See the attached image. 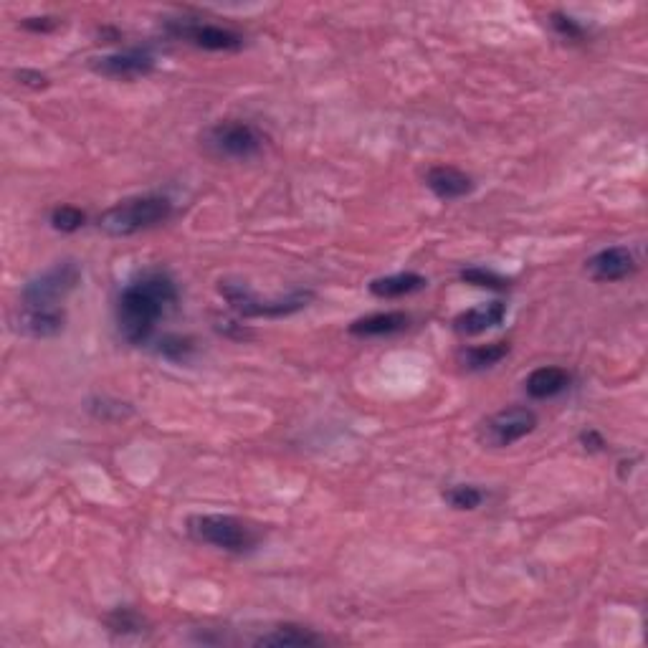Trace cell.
Wrapping results in <instances>:
<instances>
[{"label": "cell", "instance_id": "6da1fadb", "mask_svg": "<svg viewBox=\"0 0 648 648\" xmlns=\"http://www.w3.org/2000/svg\"><path fill=\"white\" fill-rule=\"evenodd\" d=\"M178 299V284L168 271H140L117 294L114 319H117L119 337L127 345H147L160 319H165L178 307Z\"/></svg>", "mask_w": 648, "mask_h": 648}, {"label": "cell", "instance_id": "7a4b0ae2", "mask_svg": "<svg viewBox=\"0 0 648 648\" xmlns=\"http://www.w3.org/2000/svg\"><path fill=\"white\" fill-rule=\"evenodd\" d=\"M170 216H173V200L168 195H132L107 208L99 216V228L112 238H127L160 226Z\"/></svg>", "mask_w": 648, "mask_h": 648}, {"label": "cell", "instance_id": "3957f363", "mask_svg": "<svg viewBox=\"0 0 648 648\" xmlns=\"http://www.w3.org/2000/svg\"><path fill=\"white\" fill-rule=\"evenodd\" d=\"M188 535L200 545L243 555L259 545V532L233 514H195L188 519Z\"/></svg>", "mask_w": 648, "mask_h": 648}, {"label": "cell", "instance_id": "277c9868", "mask_svg": "<svg viewBox=\"0 0 648 648\" xmlns=\"http://www.w3.org/2000/svg\"><path fill=\"white\" fill-rule=\"evenodd\" d=\"M218 292H221V297L226 299L228 307H231L238 317H246V319L289 317V314L299 312V309H304L314 299L312 289H299V292H292L289 297H281V299H259L249 287H246V284H243V281H231V279L218 281Z\"/></svg>", "mask_w": 648, "mask_h": 648}, {"label": "cell", "instance_id": "5b68a950", "mask_svg": "<svg viewBox=\"0 0 648 648\" xmlns=\"http://www.w3.org/2000/svg\"><path fill=\"white\" fill-rule=\"evenodd\" d=\"M200 145L216 160H251L264 147V137L243 119H221L200 135Z\"/></svg>", "mask_w": 648, "mask_h": 648}, {"label": "cell", "instance_id": "8992f818", "mask_svg": "<svg viewBox=\"0 0 648 648\" xmlns=\"http://www.w3.org/2000/svg\"><path fill=\"white\" fill-rule=\"evenodd\" d=\"M81 266L74 259H64L46 269L44 274L33 276L21 292L23 309H64L71 292L79 287Z\"/></svg>", "mask_w": 648, "mask_h": 648}, {"label": "cell", "instance_id": "52a82bcc", "mask_svg": "<svg viewBox=\"0 0 648 648\" xmlns=\"http://www.w3.org/2000/svg\"><path fill=\"white\" fill-rule=\"evenodd\" d=\"M165 31H168V36L203 51H226V54H233V51H241L243 44H246V38L238 31H233V28L198 21V18H175V21L165 23Z\"/></svg>", "mask_w": 648, "mask_h": 648}, {"label": "cell", "instance_id": "ba28073f", "mask_svg": "<svg viewBox=\"0 0 648 648\" xmlns=\"http://www.w3.org/2000/svg\"><path fill=\"white\" fill-rule=\"evenodd\" d=\"M537 428V413L524 408V405H512L504 411L494 413L486 418L479 428V441L492 449H507L512 443L522 441Z\"/></svg>", "mask_w": 648, "mask_h": 648}, {"label": "cell", "instance_id": "9c48e42d", "mask_svg": "<svg viewBox=\"0 0 648 648\" xmlns=\"http://www.w3.org/2000/svg\"><path fill=\"white\" fill-rule=\"evenodd\" d=\"M92 69L97 71V74L109 76V79H140V76H147L155 71V56L142 49L119 51V54L94 59Z\"/></svg>", "mask_w": 648, "mask_h": 648}, {"label": "cell", "instance_id": "30bf717a", "mask_svg": "<svg viewBox=\"0 0 648 648\" xmlns=\"http://www.w3.org/2000/svg\"><path fill=\"white\" fill-rule=\"evenodd\" d=\"M585 271L595 281H621L636 271V256L626 246H611L585 261Z\"/></svg>", "mask_w": 648, "mask_h": 648}, {"label": "cell", "instance_id": "8fae6325", "mask_svg": "<svg viewBox=\"0 0 648 648\" xmlns=\"http://www.w3.org/2000/svg\"><path fill=\"white\" fill-rule=\"evenodd\" d=\"M426 188L443 203L466 198L474 190V180L464 170L451 168V165H436L426 173Z\"/></svg>", "mask_w": 648, "mask_h": 648}, {"label": "cell", "instance_id": "7c38bea8", "mask_svg": "<svg viewBox=\"0 0 648 648\" xmlns=\"http://www.w3.org/2000/svg\"><path fill=\"white\" fill-rule=\"evenodd\" d=\"M66 324L64 309H23L16 317V330L33 340L56 337Z\"/></svg>", "mask_w": 648, "mask_h": 648}, {"label": "cell", "instance_id": "4fadbf2b", "mask_svg": "<svg viewBox=\"0 0 648 648\" xmlns=\"http://www.w3.org/2000/svg\"><path fill=\"white\" fill-rule=\"evenodd\" d=\"M504 317H507V304L497 299V302H486V304H479V307H471L466 309V312H461L459 317L454 319V330L464 337L481 335V332L492 330V327L502 324Z\"/></svg>", "mask_w": 648, "mask_h": 648}, {"label": "cell", "instance_id": "5bb4252c", "mask_svg": "<svg viewBox=\"0 0 648 648\" xmlns=\"http://www.w3.org/2000/svg\"><path fill=\"white\" fill-rule=\"evenodd\" d=\"M411 317L405 312H375L368 317H360L347 327L352 337H390L398 335L408 327Z\"/></svg>", "mask_w": 648, "mask_h": 648}, {"label": "cell", "instance_id": "9a60e30c", "mask_svg": "<svg viewBox=\"0 0 648 648\" xmlns=\"http://www.w3.org/2000/svg\"><path fill=\"white\" fill-rule=\"evenodd\" d=\"M256 646H274V648H309L322 646L324 636L314 633L312 628L299 626V623H281V626L271 628L269 633L256 638Z\"/></svg>", "mask_w": 648, "mask_h": 648}, {"label": "cell", "instance_id": "2e32d148", "mask_svg": "<svg viewBox=\"0 0 648 648\" xmlns=\"http://www.w3.org/2000/svg\"><path fill=\"white\" fill-rule=\"evenodd\" d=\"M573 383V375L567 373L565 368H557V365H547V368H537L530 378L524 380V390L527 395L535 400H547L555 398V395L565 393Z\"/></svg>", "mask_w": 648, "mask_h": 648}, {"label": "cell", "instance_id": "e0dca14e", "mask_svg": "<svg viewBox=\"0 0 648 648\" xmlns=\"http://www.w3.org/2000/svg\"><path fill=\"white\" fill-rule=\"evenodd\" d=\"M428 287L426 276L416 274V271H400V274L380 276V279L370 281V294L378 299H400L408 294H416Z\"/></svg>", "mask_w": 648, "mask_h": 648}, {"label": "cell", "instance_id": "ac0fdd59", "mask_svg": "<svg viewBox=\"0 0 648 648\" xmlns=\"http://www.w3.org/2000/svg\"><path fill=\"white\" fill-rule=\"evenodd\" d=\"M509 342L499 340V342H492V345H476V347H469V350L461 355V360H464V365L469 370H486V368H494L497 362H502L504 357L509 355Z\"/></svg>", "mask_w": 648, "mask_h": 648}, {"label": "cell", "instance_id": "d6986e66", "mask_svg": "<svg viewBox=\"0 0 648 648\" xmlns=\"http://www.w3.org/2000/svg\"><path fill=\"white\" fill-rule=\"evenodd\" d=\"M443 499L454 509H459V512H474V509L481 507V502H484V492L471 484H456L443 492Z\"/></svg>", "mask_w": 648, "mask_h": 648}, {"label": "cell", "instance_id": "ffe728a7", "mask_svg": "<svg viewBox=\"0 0 648 648\" xmlns=\"http://www.w3.org/2000/svg\"><path fill=\"white\" fill-rule=\"evenodd\" d=\"M461 281H466V284H471V287L492 289V292H504V289H509V284H512V281H509V279H504V276H499L497 271L484 269V266H474V269H464V271H461Z\"/></svg>", "mask_w": 648, "mask_h": 648}, {"label": "cell", "instance_id": "44dd1931", "mask_svg": "<svg viewBox=\"0 0 648 648\" xmlns=\"http://www.w3.org/2000/svg\"><path fill=\"white\" fill-rule=\"evenodd\" d=\"M49 223L51 228L59 233H76L87 223V213L76 206H56L54 211H51Z\"/></svg>", "mask_w": 648, "mask_h": 648}, {"label": "cell", "instance_id": "7402d4cb", "mask_svg": "<svg viewBox=\"0 0 648 648\" xmlns=\"http://www.w3.org/2000/svg\"><path fill=\"white\" fill-rule=\"evenodd\" d=\"M109 631L117 633V636H130V633H142L145 631V621L137 611L132 608H117L107 616Z\"/></svg>", "mask_w": 648, "mask_h": 648}, {"label": "cell", "instance_id": "603a6c76", "mask_svg": "<svg viewBox=\"0 0 648 648\" xmlns=\"http://www.w3.org/2000/svg\"><path fill=\"white\" fill-rule=\"evenodd\" d=\"M160 355H165L168 360H175V362H183L188 360V355L193 352V340L190 337H183V335H165L160 340Z\"/></svg>", "mask_w": 648, "mask_h": 648}, {"label": "cell", "instance_id": "cb8c5ba5", "mask_svg": "<svg viewBox=\"0 0 648 648\" xmlns=\"http://www.w3.org/2000/svg\"><path fill=\"white\" fill-rule=\"evenodd\" d=\"M550 23L565 41H580V38L585 36V31L578 26V21H573V18L565 16V13H552Z\"/></svg>", "mask_w": 648, "mask_h": 648}, {"label": "cell", "instance_id": "d4e9b609", "mask_svg": "<svg viewBox=\"0 0 648 648\" xmlns=\"http://www.w3.org/2000/svg\"><path fill=\"white\" fill-rule=\"evenodd\" d=\"M16 79H18V84H23V87H28V89H46V87H49V76L41 74V71H33V69L16 71Z\"/></svg>", "mask_w": 648, "mask_h": 648}, {"label": "cell", "instance_id": "484cf974", "mask_svg": "<svg viewBox=\"0 0 648 648\" xmlns=\"http://www.w3.org/2000/svg\"><path fill=\"white\" fill-rule=\"evenodd\" d=\"M26 31H33V33H51L56 31V28L61 26L59 18H51V16H41V18H26V21L21 23Z\"/></svg>", "mask_w": 648, "mask_h": 648}, {"label": "cell", "instance_id": "4316f807", "mask_svg": "<svg viewBox=\"0 0 648 648\" xmlns=\"http://www.w3.org/2000/svg\"><path fill=\"white\" fill-rule=\"evenodd\" d=\"M580 443H583V446L588 451H603V446H605L603 436H600L598 431H593V428H590V431L580 433Z\"/></svg>", "mask_w": 648, "mask_h": 648}]
</instances>
